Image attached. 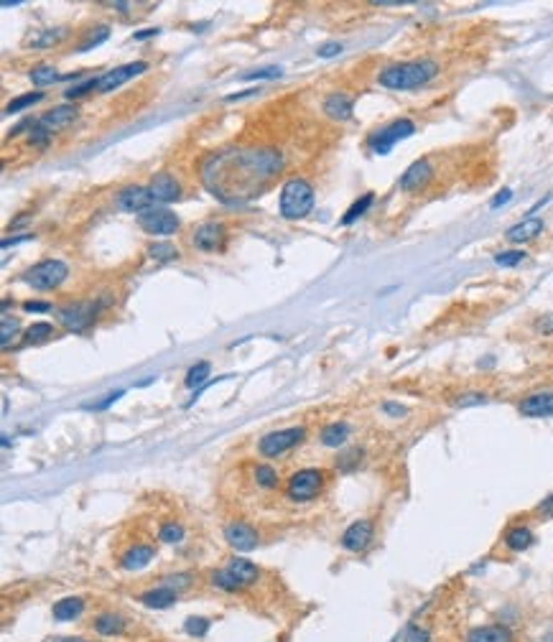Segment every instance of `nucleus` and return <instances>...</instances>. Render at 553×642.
<instances>
[{
    "label": "nucleus",
    "instance_id": "f257e3e1",
    "mask_svg": "<svg viewBox=\"0 0 553 642\" xmlns=\"http://www.w3.org/2000/svg\"><path fill=\"white\" fill-rule=\"evenodd\" d=\"M280 168L283 156L278 151H230L204 160L202 181L220 202L238 204L260 194Z\"/></svg>",
    "mask_w": 553,
    "mask_h": 642
},
{
    "label": "nucleus",
    "instance_id": "f03ea898",
    "mask_svg": "<svg viewBox=\"0 0 553 642\" xmlns=\"http://www.w3.org/2000/svg\"><path fill=\"white\" fill-rule=\"evenodd\" d=\"M439 74V64L434 59H418L392 64L377 74V84L385 89H416L428 84Z\"/></svg>",
    "mask_w": 553,
    "mask_h": 642
},
{
    "label": "nucleus",
    "instance_id": "7ed1b4c3",
    "mask_svg": "<svg viewBox=\"0 0 553 642\" xmlns=\"http://www.w3.org/2000/svg\"><path fill=\"white\" fill-rule=\"evenodd\" d=\"M314 209V186L306 178H288L280 189V214L285 220H301Z\"/></svg>",
    "mask_w": 553,
    "mask_h": 642
},
{
    "label": "nucleus",
    "instance_id": "20e7f679",
    "mask_svg": "<svg viewBox=\"0 0 553 642\" xmlns=\"http://www.w3.org/2000/svg\"><path fill=\"white\" fill-rule=\"evenodd\" d=\"M327 484V474L321 469H314V467H306V469H298L288 477V484H285V499H291V502H311L321 494Z\"/></svg>",
    "mask_w": 553,
    "mask_h": 642
},
{
    "label": "nucleus",
    "instance_id": "39448f33",
    "mask_svg": "<svg viewBox=\"0 0 553 642\" xmlns=\"http://www.w3.org/2000/svg\"><path fill=\"white\" fill-rule=\"evenodd\" d=\"M303 439H306V428L303 426L280 428V431H270V434H265L260 441H258V452L268 459L283 457V454H288L291 449L301 446Z\"/></svg>",
    "mask_w": 553,
    "mask_h": 642
},
{
    "label": "nucleus",
    "instance_id": "423d86ee",
    "mask_svg": "<svg viewBox=\"0 0 553 642\" xmlns=\"http://www.w3.org/2000/svg\"><path fill=\"white\" fill-rule=\"evenodd\" d=\"M413 133H416V123L408 118H398V120H392L390 125H385V128H380L377 133H372V136L367 138V146L375 156H387L395 143L405 141V138H410Z\"/></svg>",
    "mask_w": 553,
    "mask_h": 642
},
{
    "label": "nucleus",
    "instance_id": "0eeeda50",
    "mask_svg": "<svg viewBox=\"0 0 553 642\" xmlns=\"http://www.w3.org/2000/svg\"><path fill=\"white\" fill-rule=\"evenodd\" d=\"M66 275H69V268L61 260H41L26 270L24 280L29 285H34L36 291H54V288H59L64 283Z\"/></svg>",
    "mask_w": 553,
    "mask_h": 642
},
{
    "label": "nucleus",
    "instance_id": "6e6552de",
    "mask_svg": "<svg viewBox=\"0 0 553 642\" xmlns=\"http://www.w3.org/2000/svg\"><path fill=\"white\" fill-rule=\"evenodd\" d=\"M372 541H375V525H372V520H367V517H365V520H355V523L342 533V538H339L342 548L350 553H362Z\"/></svg>",
    "mask_w": 553,
    "mask_h": 642
},
{
    "label": "nucleus",
    "instance_id": "1a4fd4ad",
    "mask_svg": "<svg viewBox=\"0 0 553 642\" xmlns=\"http://www.w3.org/2000/svg\"><path fill=\"white\" fill-rule=\"evenodd\" d=\"M138 225L148 235H173L178 230V217L168 209H148L138 214Z\"/></svg>",
    "mask_w": 553,
    "mask_h": 642
},
{
    "label": "nucleus",
    "instance_id": "9d476101",
    "mask_svg": "<svg viewBox=\"0 0 553 642\" xmlns=\"http://www.w3.org/2000/svg\"><path fill=\"white\" fill-rule=\"evenodd\" d=\"M95 314H97L95 303H69V306L56 311L59 321L69 332H84L95 321Z\"/></svg>",
    "mask_w": 553,
    "mask_h": 642
},
{
    "label": "nucleus",
    "instance_id": "9b49d317",
    "mask_svg": "<svg viewBox=\"0 0 553 642\" xmlns=\"http://www.w3.org/2000/svg\"><path fill=\"white\" fill-rule=\"evenodd\" d=\"M143 71H148V64H146V61H131V64H123L113 71H105V74L97 79V92H113V89H118L120 84L131 82L133 77H138Z\"/></svg>",
    "mask_w": 553,
    "mask_h": 642
},
{
    "label": "nucleus",
    "instance_id": "f8f14e48",
    "mask_svg": "<svg viewBox=\"0 0 553 642\" xmlns=\"http://www.w3.org/2000/svg\"><path fill=\"white\" fill-rule=\"evenodd\" d=\"M227 240V232L222 225L217 222H204L199 225L194 232H191V245L196 250H202V253H214V250H220Z\"/></svg>",
    "mask_w": 553,
    "mask_h": 642
},
{
    "label": "nucleus",
    "instance_id": "ddd939ff",
    "mask_svg": "<svg viewBox=\"0 0 553 642\" xmlns=\"http://www.w3.org/2000/svg\"><path fill=\"white\" fill-rule=\"evenodd\" d=\"M225 541L230 543L235 551H253L260 543V535L253 525L243 523V520H232L225 525Z\"/></svg>",
    "mask_w": 553,
    "mask_h": 642
},
{
    "label": "nucleus",
    "instance_id": "4468645a",
    "mask_svg": "<svg viewBox=\"0 0 553 642\" xmlns=\"http://www.w3.org/2000/svg\"><path fill=\"white\" fill-rule=\"evenodd\" d=\"M128 617L120 612H100L89 619V630L100 637H123L128 632Z\"/></svg>",
    "mask_w": 553,
    "mask_h": 642
},
{
    "label": "nucleus",
    "instance_id": "2eb2a0df",
    "mask_svg": "<svg viewBox=\"0 0 553 642\" xmlns=\"http://www.w3.org/2000/svg\"><path fill=\"white\" fill-rule=\"evenodd\" d=\"M517 413L525 418H551L553 416V390L525 395V398L517 403Z\"/></svg>",
    "mask_w": 553,
    "mask_h": 642
},
{
    "label": "nucleus",
    "instance_id": "dca6fc26",
    "mask_svg": "<svg viewBox=\"0 0 553 642\" xmlns=\"http://www.w3.org/2000/svg\"><path fill=\"white\" fill-rule=\"evenodd\" d=\"M464 642H515V632L507 624H480L464 635Z\"/></svg>",
    "mask_w": 553,
    "mask_h": 642
},
{
    "label": "nucleus",
    "instance_id": "f3484780",
    "mask_svg": "<svg viewBox=\"0 0 553 642\" xmlns=\"http://www.w3.org/2000/svg\"><path fill=\"white\" fill-rule=\"evenodd\" d=\"M431 173H434V166H431V160H428V158L413 160V163L405 168L403 176H400V189H403V191H418V189H423V186L428 184V178H431Z\"/></svg>",
    "mask_w": 553,
    "mask_h": 642
},
{
    "label": "nucleus",
    "instance_id": "a211bd4d",
    "mask_svg": "<svg viewBox=\"0 0 553 642\" xmlns=\"http://www.w3.org/2000/svg\"><path fill=\"white\" fill-rule=\"evenodd\" d=\"M148 191L151 196H153V202H176L178 196H181V186H178V181L171 176V173H156L153 178H151V184H148Z\"/></svg>",
    "mask_w": 553,
    "mask_h": 642
},
{
    "label": "nucleus",
    "instance_id": "6ab92c4d",
    "mask_svg": "<svg viewBox=\"0 0 553 642\" xmlns=\"http://www.w3.org/2000/svg\"><path fill=\"white\" fill-rule=\"evenodd\" d=\"M151 202H153V196H151L148 189H143V186H128L118 194V207L125 209V212H148Z\"/></svg>",
    "mask_w": 553,
    "mask_h": 642
},
{
    "label": "nucleus",
    "instance_id": "aec40b11",
    "mask_svg": "<svg viewBox=\"0 0 553 642\" xmlns=\"http://www.w3.org/2000/svg\"><path fill=\"white\" fill-rule=\"evenodd\" d=\"M77 113L79 110L74 105H59V107H54V110H49V113L39 120V125L46 128L49 133L64 131L66 125H71L74 120H77Z\"/></svg>",
    "mask_w": 553,
    "mask_h": 642
},
{
    "label": "nucleus",
    "instance_id": "412c9836",
    "mask_svg": "<svg viewBox=\"0 0 553 642\" xmlns=\"http://www.w3.org/2000/svg\"><path fill=\"white\" fill-rule=\"evenodd\" d=\"M543 220L541 217H525L523 222H517V225H512L510 230L505 232V238L510 240V243L520 245V243H530V240H535L538 235L543 232Z\"/></svg>",
    "mask_w": 553,
    "mask_h": 642
},
{
    "label": "nucleus",
    "instance_id": "4be33fe9",
    "mask_svg": "<svg viewBox=\"0 0 553 642\" xmlns=\"http://www.w3.org/2000/svg\"><path fill=\"white\" fill-rule=\"evenodd\" d=\"M156 556V548L153 546H143V543H136L131 546L128 551L120 556V569L125 571H141L143 566H148Z\"/></svg>",
    "mask_w": 553,
    "mask_h": 642
},
{
    "label": "nucleus",
    "instance_id": "5701e85b",
    "mask_svg": "<svg viewBox=\"0 0 553 642\" xmlns=\"http://www.w3.org/2000/svg\"><path fill=\"white\" fill-rule=\"evenodd\" d=\"M138 601H141L143 606H148V609H168L173 601H178V591H173V588L158 584V586H153V588H148V591L138 594Z\"/></svg>",
    "mask_w": 553,
    "mask_h": 642
},
{
    "label": "nucleus",
    "instance_id": "b1692460",
    "mask_svg": "<svg viewBox=\"0 0 553 642\" xmlns=\"http://www.w3.org/2000/svg\"><path fill=\"white\" fill-rule=\"evenodd\" d=\"M502 543H505L507 551L523 553L535 543V535L528 525H512V528H507L505 535H502Z\"/></svg>",
    "mask_w": 553,
    "mask_h": 642
},
{
    "label": "nucleus",
    "instance_id": "393cba45",
    "mask_svg": "<svg viewBox=\"0 0 553 642\" xmlns=\"http://www.w3.org/2000/svg\"><path fill=\"white\" fill-rule=\"evenodd\" d=\"M227 571H230L232 576L238 579L245 588L255 586V584L260 581V569H258V566L253 564V561H248V559H238V556H235V559L227 564Z\"/></svg>",
    "mask_w": 553,
    "mask_h": 642
},
{
    "label": "nucleus",
    "instance_id": "a878e982",
    "mask_svg": "<svg viewBox=\"0 0 553 642\" xmlns=\"http://www.w3.org/2000/svg\"><path fill=\"white\" fill-rule=\"evenodd\" d=\"M352 107H355V100L347 92H334L324 100V113L332 120H339V123L352 118Z\"/></svg>",
    "mask_w": 553,
    "mask_h": 642
},
{
    "label": "nucleus",
    "instance_id": "bb28decb",
    "mask_svg": "<svg viewBox=\"0 0 553 642\" xmlns=\"http://www.w3.org/2000/svg\"><path fill=\"white\" fill-rule=\"evenodd\" d=\"M84 604H87V601H84L82 596H64V599H59L51 606V617L56 619V622H71V619L82 617Z\"/></svg>",
    "mask_w": 553,
    "mask_h": 642
},
{
    "label": "nucleus",
    "instance_id": "cd10ccee",
    "mask_svg": "<svg viewBox=\"0 0 553 642\" xmlns=\"http://www.w3.org/2000/svg\"><path fill=\"white\" fill-rule=\"evenodd\" d=\"M347 439H350V423H345V421H334V423H329V426L321 428V444L329 446V449L345 446Z\"/></svg>",
    "mask_w": 553,
    "mask_h": 642
},
{
    "label": "nucleus",
    "instance_id": "c85d7f7f",
    "mask_svg": "<svg viewBox=\"0 0 553 642\" xmlns=\"http://www.w3.org/2000/svg\"><path fill=\"white\" fill-rule=\"evenodd\" d=\"M209 584H212L214 588H220V591H227V594H240V591H245L243 584L232 576L227 569L225 571H212V574H209Z\"/></svg>",
    "mask_w": 553,
    "mask_h": 642
},
{
    "label": "nucleus",
    "instance_id": "c756f323",
    "mask_svg": "<svg viewBox=\"0 0 553 642\" xmlns=\"http://www.w3.org/2000/svg\"><path fill=\"white\" fill-rule=\"evenodd\" d=\"M253 479H255V484L263 489L278 487V472H275L270 464H258L255 472H253Z\"/></svg>",
    "mask_w": 553,
    "mask_h": 642
},
{
    "label": "nucleus",
    "instance_id": "7c9ffc66",
    "mask_svg": "<svg viewBox=\"0 0 553 642\" xmlns=\"http://www.w3.org/2000/svg\"><path fill=\"white\" fill-rule=\"evenodd\" d=\"M372 202H375V194H362L350 209H347V214L342 217V225H352V222H357L370 207H372Z\"/></svg>",
    "mask_w": 553,
    "mask_h": 642
},
{
    "label": "nucleus",
    "instance_id": "2f4dec72",
    "mask_svg": "<svg viewBox=\"0 0 553 642\" xmlns=\"http://www.w3.org/2000/svg\"><path fill=\"white\" fill-rule=\"evenodd\" d=\"M158 541L168 543V546L181 543L184 541V528H181L176 520H166V523H161V528H158Z\"/></svg>",
    "mask_w": 553,
    "mask_h": 642
},
{
    "label": "nucleus",
    "instance_id": "473e14b6",
    "mask_svg": "<svg viewBox=\"0 0 553 642\" xmlns=\"http://www.w3.org/2000/svg\"><path fill=\"white\" fill-rule=\"evenodd\" d=\"M59 74H56V69L54 66H36V69H31V82L36 84V87H46V84H54V82H59Z\"/></svg>",
    "mask_w": 553,
    "mask_h": 642
},
{
    "label": "nucleus",
    "instance_id": "72a5a7b5",
    "mask_svg": "<svg viewBox=\"0 0 553 642\" xmlns=\"http://www.w3.org/2000/svg\"><path fill=\"white\" fill-rule=\"evenodd\" d=\"M64 36H66L64 29H51V31H44L41 36H34L29 44L34 49H49V46H54V44H59Z\"/></svg>",
    "mask_w": 553,
    "mask_h": 642
},
{
    "label": "nucleus",
    "instance_id": "f704fd0d",
    "mask_svg": "<svg viewBox=\"0 0 553 642\" xmlns=\"http://www.w3.org/2000/svg\"><path fill=\"white\" fill-rule=\"evenodd\" d=\"M528 258V253L525 250H499V253H494V263L502 268H515L520 265V263Z\"/></svg>",
    "mask_w": 553,
    "mask_h": 642
},
{
    "label": "nucleus",
    "instance_id": "c9c22d12",
    "mask_svg": "<svg viewBox=\"0 0 553 642\" xmlns=\"http://www.w3.org/2000/svg\"><path fill=\"white\" fill-rule=\"evenodd\" d=\"M49 337H54V327L46 324V321H39L34 327L26 329V342L29 345H39V342H46Z\"/></svg>",
    "mask_w": 553,
    "mask_h": 642
},
{
    "label": "nucleus",
    "instance_id": "e433bc0d",
    "mask_svg": "<svg viewBox=\"0 0 553 642\" xmlns=\"http://www.w3.org/2000/svg\"><path fill=\"white\" fill-rule=\"evenodd\" d=\"M18 332H21V324H18V319H13V316H3V329H0V345H3V350H8L11 347V342L18 337Z\"/></svg>",
    "mask_w": 553,
    "mask_h": 642
},
{
    "label": "nucleus",
    "instance_id": "4c0bfd02",
    "mask_svg": "<svg viewBox=\"0 0 553 642\" xmlns=\"http://www.w3.org/2000/svg\"><path fill=\"white\" fill-rule=\"evenodd\" d=\"M41 100H44V92H29V95H21V97H16L13 102H8L6 113L16 115V113H21V110H26V107L36 105V102H41Z\"/></svg>",
    "mask_w": 553,
    "mask_h": 642
},
{
    "label": "nucleus",
    "instance_id": "58836bf2",
    "mask_svg": "<svg viewBox=\"0 0 553 642\" xmlns=\"http://www.w3.org/2000/svg\"><path fill=\"white\" fill-rule=\"evenodd\" d=\"M148 255L158 263H168V260H173V258H178V250L173 248L171 243H153L148 248Z\"/></svg>",
    "mask_w": 553,
    "mask_h": 642
},
{
    "label": "nucleus",
    "instance_id": "ea45409f",
    "mask_svg": "<svg viewBox=\"0 0 553 642\" xmlns=\"http://www.w3.org/2000/svg\"><path fill=\"white\" fill-rule=\"evenodd\" d=\"M362 457H365V452H362V449H360V446H355V449H350V452L339 454L337 467H339V469H342V472H352V469H355V467H360Z\"/></svg>",
    "mask_w": 553,
    "mask_h": 642
},
{
    "label": "nucleus",
    "instance_id": "a19ab883",
    "mask_svg": "<svg viewBox=\"0 0 553 642\" xmlns=\"http://www.w3.org/2000/svg\"><path fill=\"white\" fill-rule=\"evenodd\" d=\"M209 362H196L194 367L189 370V372H186V380H184V385L186 387H196V385H202L204 380H207L209 377Z\"/></svg>",
    "mask_w": 553,
    "mask_h": 642
},
{
    "label": "nucleus",
    "instance_id": "79ce46f5",
    "mask_svg": "<svg viewBox=\"0 0 553 642\" xmlns=\"http://www.w3.org/2000/svg\"><path fill=\"white\" fill-rule=\"evenodd\" d=\"M209 627H212V622L207 617H189L184 622V630L189 637H204L209 632Z\"/></svg>",
    "mask_w": 553,
    "mask_h": 642
},
{
    "label": "nucleus",
    "instance_id": "37998d69",
    "mask_svg": "<svg viewBox=\"0 0 553 642\" xmlns=\"http://www.w3.org/2000/svg\"><path fill=\"white\" fill-rule=\"evenodd\" d=\"M403 642H431V630L426 624H410L403 635Z\"/></svg>",
    "mask_w": 553,
    "mask_h": 642
},
{
    "label": "nucleus",
    "instance_id": "c03bdc74",
    "mask_svg": "<svg viewBox=\"0 0 553 642\" xmlns=\"http://www.w3.org/2000/svg\"><path fill=\"white\" fill-rule=\"evenodd\" d=\"M107 36H110V29H107V26H100V29H97V34H89V36H87V41H84L82 46H79V54L89 51V49H92V46H100V44L105 41Z\"/></svg>",
    "mask_w": 553,
    "mask_h": 642
},
{
    "label": "nucleus",
    "instance_id": "a18cd8bd",
    "mask_svg": "<svg viewBox=\"0 0 553 642\" xmlns=\"http://www.w3.org/2000/svg\"><path fill=\"white\" fill-rule=\"evenodd\" d=\"M161 584L168 586V588H173V591H184V588L191 586V576L189 574H176V576H166Z\"/></svg>",
    "mask_w": 553,
    "mask_h": 642
},
{
    "label": "nucleus",
    "instance_id": "49530a36",
    "mask_svg": "<svg viewBox=\"0 0 553 642\" xmlns=\"http://www.w3.org/2000/svg\"><path fill=\"white\" fill-rule=\"evenodd\" d=\"M95 89H97V79H87V82L77 84V87L66 89L64 95L69 97V100H79V97H84L87 92H95Z\"/></svg>",
    "mask_w": 553,
    "mask_h": 642
},
{
    "label": "nucleus",
    "instance_id": "de8ad7c7",
    "mask_svg": "<svg viewBox=\"0 0 553 642\" xmlns=\"http://www.w3.org/2000/svg\"><path fill=\"white\" fill-rule=\"evenodd\" d=\"M49 138H51V133L46 131V128H41V125L36 123L34 128H31V136H29V143L31 146H46Z\"/></svg>",
    "mask_w": 553,
    "mask_h": 642
},
{
    "label": "nucleus",
    "instance_id": "09e8293b",
    "mask_svg": "<svg viewBox=\"0 0 553 642\" xmlns=\"http://www.w3.org/2000/svg\"><path fill=\"white\" fill-rule=\"evenodd\" d=\"M457 405H462V408H467V405H480V403H487V395L484 392H464V395H459V400H454Z\"/></svg>",
    "mask_w": 553,
    "mask_h": 642
},
{
    "label": "nucleus",
    "instance_id": "8fccbe9b",
    "mask_svg": "<svg viewBox=\"0 0 553 642\" xmlns=\"http://www.w3.org/2000/svg\"><path fill=\"white\" fill-rule=\"evenodd\" d=\"M280 77V69L278 66H268V69H260V71H245L243 79H275Z\"/></svg>",
    "mask_w": 553,
    "mask_h": 642
},
{
    "label": "nucleus",
    "instance_id": "3c124183",
    "mask_svg": "<svg viewBox=\"0 0 553 642\" xmlns=\"http://www.w3.org/2000/svg\"><path fill=\"white\" fill-rule=\"evenodd\" d=\"M342 51V44L339 41H329V44H324V46H319V56L321 59H329V56H337V54Z\"/></svg>",
    "mask_w": 553,
    "mask_h": 642
},
{
    "label": "nucleus",
    "instance_id": "603ef678",
    "mask_svg": "<svg viewBox=\"0 0 553 642\" xmlns=\"http://www.w3.org/2000/svg\"><path fill=\"white\" fill-rule=\"evenodd\" d=\"M510 199H512V191H510V189H502L497 196H494L492 202H489V207H492V209H497V207H502V204H507V202H510Z\"/></svg>",
    "mask_w": 553,
    "mask_h": 642
},
{
    "label": "nucleus",
    "instance_id": "864d4df0",
    "mask_svg": "<svg viewBox=\"0 0 553 642\" xmlns=\"http://www.w3.org/2000/svg\"><path fill=\"white\" fill-rule=\"evenodd\" d=\"M535 512H538V515H546V517H553V494H548L546 499H543L541 505L535 507Z\"/></svg>",
    "mask_w": 553,
    "mask_h": 642
},
{
    "label": "nucleus",
    "instance_id": "5fc2aeb1",
    "mask_svg": "<svg viewBox=\"0 0 553 642\" xmlns=\"http://www.w3.org/2000/svg\"><path fill=\"white\" fill-rule=\"evenodd\" d=\"M382 410H385V413H390V416H395V418H400V416H405V413H408V410H405L403 405H398V403H382Z\"/></svg>",
    "mask_w": 553,
    "mask_h": 642
},
{
    "label": "nucleus",
    "instance_id": "6e6d98bb",
    "mask_svg": "<svg viewBox=\"0 0 553 642\" xmlns=\"http://www.w3.org/2000/svg\"><path fill=\"white\" fill-rule=\"evenodd\" d=\"M24 309L26 311H36V314H41V311H49L51 306L49 303H41V301H26L24 303Z\"/></svg>",
    "mask_w": 553,
    "mask_h": 642
},
{
    "label": "nucleus",
    "instance_id": "4d7b16f0",
    "mask_svg": "<svg viewBox=\"0 0 553 642\" xmlns=\"http://www.w3.org/2000/svg\"><path fill=\"white\" fill-rule=\"evenodd\" d=\"M538 332H541V334H553V314L551 316H543V319L538 321Z\"/></svg>",
    "mask_w": 553,
    "mask_h": 642
},
{
    "label": "nucleus",
    "instance_id": "13d9d810",
    "mask_svg": "<svg viewBox=\"0 0 553 642\" xmlns=\"http://www.w3.org/2000/svg\"><path fill=\"white\" fill-rule=\"evenodd\" d=\"M24 240H31V235H21V238H13V240H3V248H11V245H18V243H24Z\"/></svg>",
    "mask_w": 553,
    "mask_h": 642
},
{
    "label": "nucleus",
    "instance_id": "bf43d9fd",
    "mask_svg": "<svg viewBox=\"0 0 553 642\" xmlns=\"http://www.w3.org/2000/svg\"><path fill=\"white\" fill-rule=\"evenodd\" d=\"M158 34V29H146V31H141V34H136V41H143V39H151V36H156Z\"/></svg>",
    "mask_w": 553,
    "mask_h": 642
},
{
    "label": "nucleus",
    "instance_id": "052dcab7",
    "mask_svg": "<svg viewBox=\"0 0 553 642\" xmlns=\"http://www.w3.org/2000/svg\"><path fill=\"white\" fill-rule=\"evenodd\" d=\"M54 642H89L87 637H59V640H54Z\"/></svg>",
    "mask_w": 553,
    "mask_h": 642
}]
</instances>
